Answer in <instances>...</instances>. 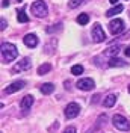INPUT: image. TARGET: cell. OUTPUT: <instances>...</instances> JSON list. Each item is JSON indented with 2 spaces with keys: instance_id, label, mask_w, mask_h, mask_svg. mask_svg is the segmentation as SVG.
I'll return each instance as SVG.
<instances>
[{
  "instance_id": "cell-25",
  "label": "cell",
  "mask_w": 130,
  "mask_h": 133,
  "mask_svg": "<svg viewBox=\"0 0 130 133\" xmlns=\"http://www.w3.org/2000/svg\"><path fill=\"white\" fill-rule=\"evenodd\" d=\"M9 2H11V0H3V3H2V6H3V8H6V6L9 5Z\"/></svg>"
},
{
  "instance_id": "cell-28",
  "label": "cell",
  "mask_w": 130,
  "mask_h": 133,
  "mask_svg": "<svg viewBox=\"0 0 130 133\" xmlns=\"http://www.w3.org/2000/svg\"><path fill=\"white\" fill-rule=\"evenodd\" d=\"M14 2H21V0H14Z\"/></svg>"
},
{
  "instance_id": "cell-13",
  "label": "cell",
  "mask_w": 130,
  "mask_h": 133,
  "mask_svg": "<svg viewBox=\"0 0 130 133\" xmlns=\"http://www.w3.org/2000/svg\"><path fill=\"white\" fill-rule=\"evenodd\" d=\"M120 51V45H112V47H107V49L105 50V53H103V56H110V58H114L115 55Z\"/></svg>"
},
{
  "instance_id": "cell-16",
  "label": "cell",
  "mask_w": 130,
  "mask_h": 133,
  "mask_svg": "<svg viewBox=\"0 0 130 133\" xmlns=\"http://www.w3.org/2000/svg\"><path fill=\"white\" fill-rule=\"evenodd\" d=\"M40 89L42 94H51L55 91V86H53V83H42L40 86Z\"/></svg>"
},
{
  "instance_id": "cell-5",
  "label": "cell",
  "mask_w": 130,
  "mask_h": 133,
  "mask_svg": "<svg viewBox=\"0 0 130 133\" xmlns=\"http://www.w3.org/2000/svg\"><path fill=\"white\" fill-rule=\"evenodd\" d=\"M79 114H80V106H79L77 103H70V104L65 108V116H67L68 119L76 118Z\"/></svg>"
},
{
  "instance_id": "cell-24",
  "label": "cell",
  "mask_w": 130,
  "mask_h": 133,
  "mask_svg": "<svg viewBox=\"0 0 130 133\" xmlns=\"http://www.w3.org/2000/svg\"><path fill=\"white\" fill-rule=\"evenodd\" d=\"M64 133H77V132H76V129H74V127L70 125V127H67V129L64 130Z\"/></svg>"
},
{
  "instance_id": "cell-2",
  "label": "cell",
  "mask_w": 130,
  "mask_h": 133,
  "mask_svg": "<svg viewBox=\"0 0 130 133\" xmlns=\"http://www.w3.org/2000/svg\"><path fill=\"white\" fill-rule=\"evenodd\" d=\"M30 11H32L33 15L38 17V18H44V17H47V14H49L47 5H46V2H42V0H36L32 6H30Z\"/></svg>"
},
{
  "instance_id": "cell-23",
  "label": "cell",
  "mask_w": 130,
  "mask_h": 133,
  "mask_svg": "<svg viewBox=\"0 0 130 133\" xmlns=\"http://www.w3.org/2000/svg\"><path fill=\"white\" fill-rule=\"evenodd\" d=\"M5 29H6V20L2 18L0 20V30H5Z\"/></svg>"
},
{
  "instance_id": "cell-22",
  "label": "cell",
  "mask_w": 130,
  "mask_h": 133,
  "mask_svg": "<svg viewBox=\"0 0 130 133\" xmlns=\"http://www.w3.org/2000/svg\"><path fill=\"white\" fill-rule=\"evenodd\" d=\"M62 24H55V27H47V33H51V32H55V30H59Z\"/></svg>"
},
{
  "instance_id": "cell-1",
  "label": "cell",
  "mask_w": 130,
  "mask_h": 133,
  "mask_svg": "<svg viewBox=\"0 0 130 133\" xmlns=\"http://www.w3.org/2000/svg\"><path fill=\"white\" fill-rule=\"evenodd\" d=\"M2 61L5 62V64H9V62H12L14 59L18 58V50L14 44H11V42H3L2 44Z\"/></svg>"
},
{
  "instance_id": "cell-8",
  "label": "cell",
  "mask_w": 130,
  "mask_h": 133,
  "mask_svg": "<svg viewBox=\"0 0 130 133\" xmlns=\"http://www.w3.org/2000/svg\"><path fill=\"white\" fill-rule=\"evenodd\" d=\"M32 66V62H30V59L29 58H24L21 59L20 62H17L15 65H14V73H21V71H26V70H29Z\"/></svg>"
},
{
  "instance_id": "cell-21",
  "label": "cell",
  "mask_w": 130,
  "mask_h": 133,
  "mask_svg": "<svg viewBox=\"0 0 130 133\" xmlns=\"http://www.w3.org/2000/svg\"><path fill=\"white\" fill-rule=\"evenodd\" d=\"M71 73H73L74 76H79L83 73V66L82 65H74L73 68H71Z\"/></svg>"
},
{
  "instance_id": "cell-26",
  "label": "cell",
  "mask_w": 130,
  "mask_h": 133,
  "mask_svg": "<svg viewBox=\"0 0 130 133\" xmlns=\"http://www.w3.org/2000/svg\"><path fill=\"white\" fill-rule=\"evenodd\" d=\"M124 53H126V56H127V58H130V47H127V49H126V51H124Z\"/></svg>"
},
{
  "instance_id": "cell-11",
  "label": "cell",
  "mask_w": 130,
  "mask_h": 133,
  "mask_svg": "<svg viewBox=\"0 0 130 133\" xmlns=\"http://www.w3.org/2000/svg\"><path fill=\"white\" fill-rule=\"evenodd\" d=\"M32 104H33V97L32 95H26V97H23L21 103H20V108H21V110H23L24 114H27L29 109L32 108Z\"/></svg>"
},
{
  "instance_id": "cell-20",
  "label": "cell",
  "mask_w": 130,
  "mask_h": 133,
  "mask_svg": "<svg viewBox=\"0 0 130 133\" xmlns=\"http://www.w3.org/2000/svg\"><path fill=\"white\" fill-rule=\"evenodd\" d=\"M83 2H85V0H70V2H68V6H70V8H79L80 5H83Z\"/></svg>"
},
{
  "instance_id": "cell-7",
  "label": "cell",
  "mask_w": 130,
  "mask_h": 133,
  "mask_svg": "<svg viewBox=\"0 0 130 133\" xmlns=\"http://www.w3.org/2000/svg\"><path fill=\"white\" fill-rule=\"evenodd\" d=\"M76 86L80 89V91H92L95 88V82L92 79H80L79 82L76 83Z\"/></svg>"
},
{
  "instance_id": "cell-3",
  "label": "cell",
  "mask_w": 130,
  "mask_h": 133,
  "mask_svg": "<svg viewBox=\"0 0 130 133\" xmlns=\"http://www.w3.org/2000/svg\"><path fill=\"white\" fill-rule=\"evenodd\" d=\"M112 124L118 129V130H121V132H129L130 130V123L127 118H124L122 115L120 114H116V115L112 116Z\"/></svg>"
},
{
  "instance_id": "cell-18",
  "label": "cell",
  "mask_w": 130,
  "mask_h": 133,
  "mask_svg": "<svg viewBox=\"0 0 130 133\" xmlns=\"http://www.w3.org/2000/svg\"><path fill=\"white\" fill-rule=\"evenodd\" d=\"M17 18H18V21H20V23H27V21H29V17L26 15V11H23V9H20V11H18Z\"/></svg>"
},
{
  "instance_id": "cell-12",
  "label": "cell",
  "mask_w": 130,
  "mask_h": 133,
  "mask_svg": "<svg viewBox=\"0 0 130 133\" xmlns=\"http://www.w3.org/2000/svg\"><path fill=\"white\" fill-rule=\"evenodd\" d=\"M115 103H116V95H115V94H109V95H106V98L103 100L105 108H112V106H115Z\"/></svg>"
},
{
  "instance_id": "cell-17",
  "label": "cell",
  "mask_w": 130,
  "mask_h": 133,
  "mask_svg": "<svg viewBox=\"0 0 130 133\" xmlns=\"http://www.w3.org/2000/svg\"><path fill=\"white\" fill-rule=\"evenodd\" d=\"M77 23L82 24V26L88 24V23H89V15H88V14H80V15L77 17Z\"/></svg>"
},
{
  "instance_id": "cell-9",
  "label": "cell",
  "mask_w": 130,
  "mask_h": 133,
  "mask_svg": "<svg viewBox=\"0 0 130 133\" xmlns=\"http://www.w3.org/2000/svg\"><path fill=\"white\" fill-rule=\"evenodd\" d=\"M24 86H26V83L23 82V80H17V82L11 83L9 86H6V88H5V92H6V94H14V92L21 91Z\"/></svg>"
},
{
  "instance_id": "cell-29",
  "label": "cell",
  "mask_w": 130,
  "mask_h": 133,
  "mask_svg": "<svg viewBox=\"0 0 130 133\" xmlns=\"http://www.w3.org/2000/svg\"><path fill=\"white\" fill-rule=\"evenodd\" d=\"M129 92H130V85H129Z\"/></svg>"
},
{
  "instance_id": "cell-15",
  "label": "cell",
  "mask_w": 130,
  "mask_h": 133,
  "mask_svg": "<svg viewBox=\"0 0 130 133\" xmlns=\"http://www.w3.org/2000/svg\"><path fill=\"white\" fill-rule=\"evenodd\" d=\"M122 5H116V6H114V8H110L107 12H106V17H114L116 15V14H121L122 12Z\"/></svg>"
},
{
  "instance_id": "cell-27",
  "label": "cell",
  "mask_w": 130,
  "mask_h": 133,
  "mask_svg": "<svg viewBox=\"0 0 130 133\" xmlns=\"http://www.w3.org/2000/svg\"><path fill=\"white\" fill-rule=\"evenodd\" d=\"M109 2H110V3H116V2H118V0H109Z\"/></svg>"
},
{
  "instance_id": "cell-4",
  "label": "cell",
  "mask_w": 130,
  "mask_h": 133,
  "mask_svg": "<svg viewBox=\"0 0 130 133\" xmlns=\"http://www.w3.org/2000/svg\"><path fill=\"white\" fill-rule=\"evenodd\" d=\"M106 39V35H105V30H103V27L98 24H94L92 27V41L94 42H103Z\"/></svg>"
},
{
  "instance_id": "cell-14",
  "label": "cell",
  "mask_w": 130,
  "mask_h": 133,
  "mask_svg": "<svg viewBox=\"0 0 130 133\" xmlns=\"http://www.w3.org/2000/svg\"><path fill=\"white\" fill-rule=\"evenodd\" d=\"M107 65L109 66H126L127 62H124L122 59H118V58H110L107 61Z\"/></svg>"
},
{
  "instance_id": "cell-19",
  "label": "cell",
  "mask_w": 130,
  "mask_h": 133,
  "mask_svg": "<svg viewBox=\"0 0 130 133\" xmlns=\"http://www.w3.org/2000/svg\"><path fill=\"white\" fill-rule=\"evenodd\" d=\"M50 70H51V65H50V64H42V65L40 66V68H38V74H46V73H49Z\"/></svg>"
},
{
  "instance_id": "cell-6",
  "label": "cell",
  "mask_w": 130,
  "mask_h": 133,
  "mask_svg": "<svg viewBox=\"0 0 130 133\" xmlns=\"http://www.w3.org/2000/svg\"><path fill=\"white\" fill-rule=\"evenodd\" d=\"M109 30L112 35H118V33H121L124 30V21L120 20V18H115L112 20L110 23H109Z\"/></svg>"
},
{
  "instance_id": "cell-10",
  "label": "cell",
  "mask_w": 130,
  "mask_h": 133,
  "mask_svg": "<svg viewBox=\"0 0 130 133\" xmlns=\"http://www.w3.org/2000/svg\"><path fill=\"white\" fill-rule=\"evenodd\" d=\"M23 42H24V45L33 49V47L38 45V36H36L35 33H27V35L24 36V39H23Z\"/></svg>"
}]
</instances>
